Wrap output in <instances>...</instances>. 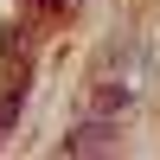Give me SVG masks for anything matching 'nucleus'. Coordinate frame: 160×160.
Listing matches in <instances>:
<instances>
[{
    "mask_svg": "<svg viewBox=\"0 0 160 160\" xmlns=\"http://www.w3.org/2000/svg\"><path fill=\"white\" fill-rule=\"evenodd\" d=\"M109 148H122L115 115H90V122H77L71 135H64V154H109Z\"/></svg>",
    "mask_w": 160,
    "mask_h": 160,
    "instance_id": "1",
    "label": "nucleus"
},
{
    "mask_svg": "<svg viewBox=\"0 0 160 160\" xmlns=\"http://www.w3.org/2000/svg\"><path fill=\"white\" fill-rule=\"evenodd\" d=\"M122 109H128V83L102 77V83H96V115H122Z\"/></svg>",
    "mask_w": 160,
    "mask_h": 160,
    "instance_id": "2",
    "label": "nucleus"
},
{
    "mask_svg": "<svg viewBox=\"0 0 160 160\" xmlns=\"http://www.w3.org/2000/svg\"><path fill=\"white\" fill-rule=\"evenodd\" d=\"M64 7H77V0H64Z\"/></svg>",
    "mask_w": 160,
    "mask_h": 160,
    "instance_id": "3",
    "label": "nucleus"
}]
</instances>
